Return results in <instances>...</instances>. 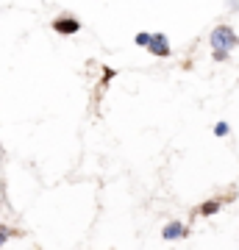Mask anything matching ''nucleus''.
<instances>
[{
  "label": "nucleus",
  "instance_id": "obj_2",
  "mask_svg": "<svg viewBox=\"0 0 239 250\" xmlns=\"http://www.w3.org/2000/svg\"><path fill=\"white\" fill-rule=\"evenodd\" d=\"M148 50H151L156 59H170V53H173V47H170V42H167V36L164 34H153Z\"/></svg>",
  "mask_w": 239,
  "mask_h": 250
},
{
  "label": "nucleus",
  "instance_id": "obj_10",
  "mask_svg": "<svg viewBox=\"0 0 239 250\" xmlns=\"http://www.w3.org/2000/svg\"><path fill=\"white\" fill-rule=\"evenodd\" d=\"M0 228H3V225H0Z\"/></svg>",
  "mask_w": 239,
  "mask_h": 250
},
{
  "label": "nucleus",
  "instance_id": "obj_7",
  "mask_svg": "<svg viewBox=\"0 0 239 250\" xmlns=\"http://www.w3.org/2000/svg\"><path fill=\"white\" fill-rule=\"evenodd\" d=\"M214 134L217 136H228V123H217L214 125Z\"/></svg>",
  "mask_w": 239,
  "mask_h": 250
},
{
  "label": "nucleus",
  "instance_id": "obj_6",
  "mask_svg": "<svg viewBox=\"0 0 239 250\" xmlns=\"http://www.w3.org/2000/svg\"><path fill=\"white\" fill-rule=\"evenodd\" d=\"M151 36H153V34H148V31H142V34H136V39H133V42H136L139 47H148V45H151Z\"/></svg>",
  "mask_w": 239,
  "mask_h": 250
},
{
  "label": "nucleus",
  "instance_id": "obj_3",
  "mask_svg": "<svg viewBox=\"0 0 239 250\" xmlns=\"http://www.w3.org/2000/svg\"><path fill=\"white\" fill-rule=\"evenodd\" d=\"M53 31L56 34H64V36H72L81 31V22L75 17H59V20H53Z\"/></svg>",
  "mask_w": 239,
  "mask_h": 250
},
{
  "label": "nucleus",
  "instance_id": "obj_1",
  "mask_svg": "<svg viewBox=\"0 0 239 250\" xmlns=\"http://www.w3.org/2000/svg\"><path fill=\"white\" fill-rule=\"evenodd\" d=\"M239 45V36L231 25H217L212 31V47L214 50H222V53H231L234 47Z\"/></svg>",
  "mask_w": 239,
  "mask_h": 250
},
{
  "label": "nucleus",
  "instance_id": "obj_4",
  "mask_svg": "<svg viewBox=\"0 0 239 250\" xmlns=\"http://www.w3.org/2000/svg\"><path fill=\"white\" fill-rule=\"evenodd\" d=\"M161 236H164L167 242L181 239V236H186V228H184L181 223H178V220H170V223L164 225V228H161Z\"/></svg>",
  "mask_w": 239,
  "mask_h": 250
},
{
  "label": "nucleus",
  "instance_id": "obj_5",
  "mask_svg": "<svg viewBox=\"0 0 239 250\" xmlns=\"http://www.w3.org/2000/svg\"><path fill=\"white\" fill-rule=\"evenodd\" d=\"M220 197H214V200H206L203 206H200V214L203 217H212V214H217V211H220Z\"/></svg>",
  "mask_w": 239,
  "mask_h": 250
},
{
  "label": "nucleus",
  "instance_id": "obj_8",
  "mask_svg": "<svg viewBox=\"0 0 239 250\" xmlns=\"http://www.w3.org/2000/svg\"><path fill=\"white\" fill-rule=\"evenodd\" d=\"M9 236H14V231H9V228L3 225V228H0V245H6V242H9Z\"/></svg>",
  "mask_w": 239,
  "mask_h": 250
},
{
  "label": "nucleus",
  "instance_id": "obj_9",
  "mask_svg": "<svg viewBox=\"0 0 239 250\" xmlns=\"http://www.w3.org/2000/svg\"><path fill=\"white\" fill-rule=\"evenodd\" d=\"M228 59V53H222V50H214V62H225Z\"/></svg>",
  "mask_w": 239,
  "mask_h": 250
}]
</instances>
